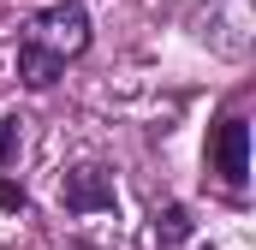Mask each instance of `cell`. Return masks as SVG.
Masks as SVG:
<instances>
[{
  "mask_svg": "<svg viewBox=\"0 0 256 250\" xmlns=\"http://www.w3.org/2000/svg\"><path fill=\"white\" fill-rule=\"evenodd\" d=\"M84 48H90V12H84L78 0H54V6H42V12L24 24V36H18V78H24L30 90H48L66 72V60H78Z\"/></svg>",
  "mask_w": 256,
  "mask_h": 250,
  "instance_id": "cell-1",
  "label": "cell"
},
{
  "mask_svg": "<svg viewBox=\"0 0 256 250\" xmlns=\"http://www.w3.org/2000/svg\"><path fill=\"white\" fill-rule=\"evenodd\" d=\"M250 30H256V0H208V48L244 60L250 54Z\"/></svg>",
  "mask_w": 256,
  "mask_h": 250,
  "instance_id": "cell-2",
  "label": "cell"
},
{
  "mask_svg": "<svg viewBox=\"0 0 256 250\" xmlns=\"http://www.w3.org/2000/svg\"><path fill=\"white\" fill-rule=\"evenodd\" d=\"M60 202L72 208V214H120L114 179H108V167H96V161L72 167V173L60 179Z\"/></svg>",
  "mask_w": 256,
  "mask_h": 250,
  "instance_id": "cell-3",
  "label": "cell"
},
{
  "mask_svg": "<svg viewBox=\"0 0 256 250\" xmlns=\"http://www.w3.org/2000/svg\"><path fill=\"white\" fill-rule=\"evenodd\" d=\"M214 173L232 190H244V179H250V120L226 114V120L214 125Z\"/></svg>",
  "mask_w": 256,
  "mask_h": 250,
  "instance_id": "cell-4",
  "label": "cell"
},
{
  "mask_svg": "<svg viewBox=\"0 0 256 250\" xmlns=\"http://www.w3.org/2000/svg\"><path fill=\"white\" fill-rule=\"evenodd\" d=\"M149 232H155V244H161V250H179V244L196 232V220H191V208H185V202H161Z\"/></svg>",
  "mask_w": 256,
  "mask_h": 250,
  "instance_id": "cell-5",
  "label": "cell"
},
{
  "mask_svg": "<svg viewBox=\"0 0 256 250\" xmlns=\"http://www.w3.org/2000/svg\"><path fill=\"white\" fill-rule=\"evenodd\" d=\"M18 143H24V131H18V120H0V167H12Z\"/></svg>",
  "mask_w": 256,
  "mask_h": 250,
  "instance_id": "cell-6",
  "label": "cell"
},
{
  "mask_svg": "<svg viewBox=\"0 0 256 250\" xmlns=\"http://www.w3.org/2000/svg\"><path fill=\"white\" fill-rule=\"evenodd\" d=\"M0 208H12V214H24V185H12V179H0Z\"/></svg>",
  "mask_w": 256,
  "mask_h": 250,
  "instance_id": "cell-7",
  "label": "cell"
}]
</instances>
